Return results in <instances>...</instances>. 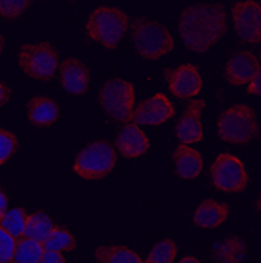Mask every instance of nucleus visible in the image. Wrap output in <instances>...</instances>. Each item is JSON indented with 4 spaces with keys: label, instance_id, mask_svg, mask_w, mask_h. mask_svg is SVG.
Instances as JSON below:
<instances>
[{
    "label": "nucleus",
    "instance_id": "obj_1",
    "mask_svg": "<svg viewBox=\"0 0 261 263\" xmlns=\"http://www.w3.org/2000/svg\"><path fill=\"white\" fill-rule=\"evenodd\" d=\"M177 27L187 50L206 53L227 33V12L221 4H195L183 10Z\"/></svg>",
    "mask_w": 261,
    "mask_h": 263
},
{
    "label": "nucleus",
    "instance_id": "obj_2",
    "mask_svg": "<svg viewBox=\"0 0 261 263\" xmlns=\"http://www.w3.org/2000/svg\"><path fill=\"white\" fill-rule=\"evenodd\" d=\"M128 15L122 10L113 6L96 8L86 20V34L88 39L101 44L107 50H115L122 42L128 31Z\"/></svg>",
    "mask_w": 261,
    "mask_h": 263
},
{
    "label": "nucleus",
    "instance_id": "obj_3",
    "mask_svg": "<svg viewBox=\"0 0 261 263\" xmlns=\"http://www.w3.org/2000/svg\"><path fill=\"white\" fill-rule=\"evenodd\" d=\"M128 29H130L132 42L139 58L143 60H160L174 50V36L168 31V27H164L162 23L151 20H136L132 25H128Z\"/></svg>",
    "mask_w": 261,
    "mask_h": 263
},
{
    "label": "nucleus",
    "instance_id": "obj_4",
    "mask_svg": "<svg viewBox=\"0 0 261 263\" xmlns=\"http://www.w3.org/2000/svg\"><path fill=\"white\" fill-rule=\"evenodd\" d=\"M217 136L223 143L246 145L254 141L259 136L255 111L244 103H236L225 109L217 119Z\"/></svg>",
    "mask_w": 261,
    "mask_h": 263
},
{
    "label": "nucleus",
    "instance_id": "obj_5",
    "mask_svg": "<svg viewBox=\"0 0 261 263\" xmlns=\"http://www.w3.org/2000/svg\"><path fill=\"white\" fill-rule=\"evenodd\" d=\"M117 164V151L109 141L98 139V141H90L79 151L72 172L79 176L80 179L86 181H98L105 179Z\"/></svg>",
    "mask_w": 261,
    "mask_h": 263
},
{
    "label": "nucleus",
    "instance_id": "obj_6",
    "mask_svg": "<svg viewBox=\"0 0 261 263\" xmlns=\"http://www.w3.org/2000/svg\"><path fill=\"white\" fill-rule=\"evenodd\" d=\"M99 105L109 119L130 124L136 111V88L124 79L107 80L99 90Z\"/></svg>",
    "mask_w": 261,
    "mask_h": 263
},
{
    "label": "nucleus",
    "instance_id": "obj_7",
    "mask_svg": "<svg viewBox=\"0 0 261 263\" xmlns=\"http://www.w3.org/2000/svg\"><path fill=\"white\" fill-rule=\"evenodd\" d=\"M21 71L27 77H31L40 82L52 80L59 71V55L55 48L48 42H34V44H23L17 55Z\"/></svg>",
    "mask_w": 261,
    "mask_h": 263
},
{
    "label": "nucleus",
    "instance_id": "obj_8",
    "mask_svg": "<svg viewBox=\"0 0 261 263\" xmlns=\"http://www.w3.org/2000/svg\"><path fill=\"white\" fill-rule=\"evenodd\" d=\"M210 179L217 191L240 193L248 187L250 176L244 162L236 155L219 153L210 166Z\"/></svg>",
    "mask_w": 261,
    "mask_h": 263
},
{
    "label": "nucleus",
    "instance_id": "obj_9",
    "mask_svg": "<svg viewBox=\"0 0 261 263\" xmlns=\"http://www.w3.org/2000/svg\"><path fill=\"white\" fill-rule=\"evenodd\" d=\"M233 23L238 39L246 44L261 42V6L254 0H240L233 6Z\"/></svg>",
    "mask_w": 261,
    "mask_h": 263
},
{
    "label": "nucleus",
    "instance_id": "obj_10",
    "mask_svg": "<svg viewBox=\"0 0 261 263\" xmlns=\"http://www.w3.org/2000/svg\"><path fill=\"white\" fill-rule=\"evenodd\" d=\"M176 117V107L166 93H153L151 98L143 99L134 111L132 124L137 126H160Z\"/></svg>",
    "mask_w": 261,
    "mask_h": 263
},
{
    "label": "nucleus",
    "instance_id": "obj_11",
    "mask_svg": "<svg viewBox=\"0 0 261 263\" xmlns=\"http://www.w3.org/2000/svg\"><path fill=\"white\" fill-rule=\"evenodd\" d=\"M166 80H168L172 96H176L177 99H193L202 90V74L191 63H183V65H177L176 69H168Z\"/></svg>",
    "mask_w": 261,
    "mask_h": 263
},
{
    "label": "nucleus",
    "instance_id": "obj_12",
    "mask_svg": "<svg viewBox=\"0 0 261 263\" xmlns=\"http://www.w3.org/2000/svg\"><path fill=\"white\" fill-rule=\"evenodd\" d=\"M206 107L204 99H191L187 109L183 111L179 120L176 122V138L179 145H193L202 141L204 126H202V112Z\"/></svg>",
    "mask_w": 261,
    "mask_h": 263
},
{
    "label": "nucleus",
    "instance_id": "obj_13",
    "mask_svg": "<svg viewBox=\"0 0 261 263\" xmlns=\"http://www.w3.org/2000/svg\"><path fill=\"white\" fill-rule=\"evenodd\" d=\"M61 88L71 96H84L90 88V71L77 58H67L59 65Z\"/></svg>",
    "mask_w": 261,
    "mask_h": 263
},
{
    "label": "nucleus",
    "instance_id": "obj_14",
    "mask_svg": "<svg viewBox=\"0 0 261 263\" xmlns=\"http://www.w3.org/2000/svg\"><path fill=\"white\" fill-rule=\"evenodd\" d=\"M259 71V58L248 50L235 52L225 63V79L233 86H246Z\"/></svg>",
    "mask_w": 261,
    "mask_h": 263
},
{
    "label": "nucleus",
    "instance_id": "obj_15",
    "mask_svg": "<svg viewBox=\"0 0 261 263\" xmlns=\"http://www.w3.org/2000/svg\"><path fill=\"white\" fill-rule=\"evenodd\" d=\"M115 151L118 155H122L124 158H137L143 157L145 153L149 151V138L137 124H124L118 130L117 138H115Z\"/></svg>",
    "mask_w": 261,
    "mask_h": 263
},
{
    "label": "nucleus",
    "instance_id": "obj_16",
    "mask_svg": "<svg viewBox=\"0 0 261 263\" xmlns=\"http://www.w3.org/2000/svg\"><path fill=\"white\" fill-rule=\"evenodd\" d=\"M174 168L176 176L183 181H193L196 179L204 170V158L191 145H177L174 151Z\"/></svg>",
    "mask_w": 261,
    "mask_h": 263
},
{
    "label": "nucleus",
    "instance_id": "obj_17",
    "mask_svg": "<svg viewBox=\"0 0 261 263\" xmlns=\"http://www.w3.org/2000/svg\"><path fill=\"white\" fill-rule=\"evenodd\" d=\"M229 217V206L212 198H206L193 212V223L198 229H217Z\"/></svg>",
    "mask_w": 261,
    "mask_h": 263
},
{
    "label": "nucleus",
    "instance_id": "obj_18",
    "mask_svg": "<svg viewBox=\"0 0 261 263\" xmlns=\"http://www.w3.org/2000/svg\"><path fill=\"white\" fill-rule=\"evenodd\" d=\"M59 115H61V109L52 98L36 96L27 103V119L36 128L55 124L59 120Z\"/></svg>",
    "mask_w": 261,
    "mask_h": 263
},
{
    "label": "nucleus",
    "instance_id": "obj_19",
    "mask_svg": "<svg viewBox=\"0 0 261 263\" xmlns=\"http://www.w3.org/2000/svg\"><path fill=\"white\" fill-rule=\"evenodd\" d=\"M248 246L240 237H227L219 240L214 250L217 263H242L246 257Z\"/></svg>",
    "mask_w": 261,
    "mask_h": 263
},
{
    "label": "nucleus",
    "instance_id": "obj_20",
    "mask_svg": "<svg viewBox=\"0 0 261 263\" xmlns=\"http://www.w3.org/2000/svg\"><path fill=\"white\" fill-rule=\"evenodd\" d=\"M96 261L98 263H143L141 256L136 250H132L128 246H98L96 252Z\"/></svg>",
    "mask_w": 261,
    "mask_h": 263
},
{
    "label": "nucleus",
    "instance_id": "obj_21",
    "mask_svg": "<svg viewBox=\"0 0 261 263\" xmlns=\"http://www.w3.org/2000/svg\"><path fill=\"white\" fill-rule=\"evenodd\" d=\"M53 227L55 225H53L52 217L48 216L46 212H34V214H29V217H27L23 237L36 240V242H44L46 238L50 237Z\"/></svg>",
    "mask_w": 261,
    "mask_h": 263
},
{
    "label": "nucleus",
    "instance_id": "obj_22",
    "mask_svg": "<svg viewBox=\"0 0 261 263\" xmlns=\"http://www.w3.org/2000/svg\"><path fill=\"white\" fill-rule=\"evenodd\" d=\"M44 254V244L31 240V238L21 237L15 240V250H13V261L17 263H39Z\"/></svg>",
    "mask_w": 261,
    "mask_h": 263
},
{
    "label": "nucleus",
    "instance_id": "obj_23",
    "mask_svg": "<svg viewBox=\"0 0 261 263\" xmlns=\"http://www.w3.org/2000/svg\"><path fill=\"white\" fill-rule=\"evenodd\" d=\"M27 214L23 208H12V210H6V214L0 219V227L6 231L10 237H13L15 240H20L25 233V225H27Z\"/></svg>",
    "mask_w": 261,
    "mask_h": 263
},
{
    "label": "nucleus",
    "instance_id": "obj_24",
    "mask_svg": "<svg viewBox=\"0 0 261 263\" xmlns=\"http://www.w3.org/2000/svg\"><path fill=\"white\" fill-rule=\"evenodd\" d=\"M44 250H52V252H71L74 246H77V238L72 237V233L65 227H53L50 237L46 238L44 242Z\"/></svg>",
    "mask_w": 261,
    "mask_h": 263
},
{
    "label": "nucleus",
    "instance_id": "obj_25",
    "mask_svg": "<svg viewBox=\"0 0 261 263\" xmlns=\"http://www.w3.org/2000/svg\"><path fill=\"white\" fill-rule=\"evenodd\" d=\"M177 256V244L172 238H164L153 246L143 263H174Z\"/></svg>",
    "mask_w": 261,
    "mask_h": 263
},
{
    "label": "nucleus",
    "instance_id": "obj_26",
    "mask_svg": "<svg viewBox=\"0 0 261 263\" xmlns=\"http://www.w3.org/2000/svg\"><path fill=\"white\" fill-rule=\"evenodd\" d=\"M17 147H20V141L15 138V134L0 128V166L6 164L8 160L15 155Z\"/></svg>",
    "mask_w": 261,
    "mask_h": 263
},
{
    "label": "nucleus",
    "instance_id": "obj_27",
    "mask_svg": "<svg viewBox=\"0 0 261 263\" xmlns=\"http://www.w3.org/2000/svg\"><path fill=\"white\" fill-rule=\"evenodd\" d=\"M29 0H0V15L13 20L29 8Z\"/></svg>",
    "mask_w": 261,
    "mask_h": 263
},
{
    "label": "nucleus",
    "instance_id": "obj_28",
    "mask_svg": "<svg viewBox=\"0 0 261 263\" xmlns=\"http://www.w3.org/2000/svg\"><path fill=\"white\" fill-rule=\"evenodd\" d=\"M13 250H15V238L10 237L6 231L0 227V263L12 261Z\"/></svg>",
    "mask_w": 261,
    "mask_h": 263
},
{
    "label": "nucleus",
    "instance_id": "obj_29",
    "mask_svg": "<svg viewBox=\"0 0 261 263\" xmlns=\"http://www.w3.org/2000/svg\"><path fill=\"white\" fill-rule=\"evenodd\" d=\"M246 90H248L250 96H259L261 93V69L250 79V82L246 84Z\"/></svg>",
    "mask_w": 261,
    "mask_h": 263
},
{
    "label": "nucleus",
    "instance_id": "obj_30",
    "mask_svg": "<svg viewBox=\"0 0 261 263\" xmlns=\"http://www.w3.org/2000/svg\"><path fill=\"white\" fill-rule=\"evenodd\" d=\"M39 263H67L65 257L61 252H52V250H44L42 257H40Z\"/></svg>",
    "mask_w": 261,
    "mask_h": 263
},
{
    "label": "nucleus",
    "instance_id": "obj_31",
    "mask_svg": "<svg viewBox=\"0 0 261 263\" xmlns=\"http://www.w3.org/2000/svg\"><path fill=\"white\" fill-rule=\"evenodd\" d=\"M8 99H10V88L0 80V107L8 103Z\"/></svg>",
    "mask_w": 261,
    "mask_h": 263
},
{
    "label": "nucleus",
    "instance_id": "obj_32",
    "mask_svg": "<svg viewBox=\"0 0 261 263\" xmlns=\"http://www.w3.org/2000/svg\"><path fill=\"white\" fill-rule=\"evenodd\" d=\"M6 210H8V197H6V193L0 189V219L6 214Z\"/></svg>",
    "mask_w": 261,
    "mask_h": 263
},
{
    "label": "nucleus",
    "instance_id": "obj_33",
    "mask_svg": "<svg viewBox=\"0 0 261 263\" xmlns=\"http://www.w3.org/2000/svg\"><path fill=\"white\" fill-rule=\"evenodd\" d=\"M177 263H202L198 257H195V256H185V257H181Z\"/></svg>",
    "mask_w": 261,
    "mask_h": 263
},
{
    "label": "nucleus",
    "instance_id": "obj_34",
    "mask_svg": "<svg viewBox=\"0 0 261 263\" xmlns=\"http://www.w3.org/2000/svg\"><path fill=\"white\" fill-rule=\"evenodd\" d=\"M2 46H4V40H2V34H0V52H2Z\"/></svg>",
    "mask_w": 261,
    "mask_h": 263
},
{
    "label": "nucleus",
    "instance_id": "obj_35",
    "mask_svg": "<svg viewBox=\"0 0 261 263\" xmlns=\"http://www.w3.org/2000/svg\"><path fill=\"white\" fill-rule=\"evenodd\" d=\"M8 263H17V261H13V259H12V261H8Z\"/></svg>",
    "mask_w": 261,
    "mask_h": 263
}]
</instances>
